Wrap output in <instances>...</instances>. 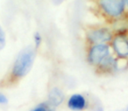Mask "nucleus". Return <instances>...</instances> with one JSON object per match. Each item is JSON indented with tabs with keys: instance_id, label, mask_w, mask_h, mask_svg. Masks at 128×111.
<instances>
[{
	"instance_id": "f257e3e1",
	"label": "nucleus",
	"mask_w": 128,
	"mask_h": 111,
	"mask_svg": "<svg viewBox=\"0 0 128 111\" xmlns=\"http://www.w3.org/2000/svg\"><path fill=\"white\" fill-rule=\"evenodd\" d=\"M99 13L106 19L117 21L127 16L124 0H94Z\"/></svg>"
},
{
	"instance_id": "f03ea898",
	"label": "nucleus",
	"mask_w": 128,
	"mask_h": 111,
	"mask_svg": "<svg viewBox=\"0 0 128 111\" xmlns=\"http://www.w3.org/2000/svg\"><path fill=\"white\" fill-rule=\"evenodd\" d=\"M35 58V52L32 47H27L17 56L11 70V76L14 80L24 78L32 67Z\"/></svg>"
},
{
	"instance_id": "7ed1b4c3",
	"label": "nucleus",
	"mask_w": 128,
	"mask_h": 111,
	"mask_svg": "<svg viewBox=\"0 0 128 111\" xmlns=\"http://www.w3.org/2000/svg\"><path fill=\"white\" fill-rule=\"evenodd\" d=\"M114 32L107 26H92L86 31L85 39L89 45L108 44L112 42Z\"/></svg>"
},
{
	"instance_id": "20e7f679",
	"label": "nucleus",
	"mask_w": 128,
	"mask_h": 111,
	"mask_svg": "<svg viewBox=\"0 0 128 111\" xmlns=\"http://www.w3.org/2000/svg\"><path fill=\"white\" fill-rule=\"evenodd\" d=\"M110 54L112 47L109 44L89 45V49L87 52V61L90 65L96 68Z\"/></svg>"
},
{
	"instance_id": "39448f33",
	"label": "nucleus",
	"mask_w": 128,
	"mask_h": 111,
	"mask_svg": "<svg viewBox=\"0 0 128 111\" xmlns=\"http://www.w3.org/2000/svg\"><path fill=\"white\" fill-rule=\"evenodd\" d=\"M128 32H114V37L110 42V47L114 54L120 59L128 58Z\"/></svg>"
},
{
	"instance_id": "423d86ee",
	"label": "nucleus",
	"mask_w": 128,
	"mask_h": 111,
	"mask_svg": "<svg viewBox=\"0 0 128 111\" xmlns=\"http://www.w3.org/2000/svg\"><path fill=\"white\" fill-rule=\"evenodd\" d=\"M67 106L73 111H82L88 108L87 99L81 94H74L68 97Z\"/></svg>"
},
{
	"instance_id": "0eeeda50",
	"label": "nucleus",
	"mask_w": 128,
	"mask_h": 111,
	"mask_svg": "<svg viewBox=\"0 0 128 111\" xmlns=\"http://www.w3.org/2000/svg\"><path fill=\"white\" fill-rule=\"evenodd\" d=\"M49 102L48 103L51 106H59L62 102L64 99V95L62 94V92L60 91L59 88H54L49 92Z\"/></svg>"
},
{
	"instance_id": "6e6552de",
	"label": "nucleus",
	"mask_w": 128,
	"mask_h": 111,
	"mask_svg": "<svg viewBox=\"0 0 128 111\" xmlns=\"http://www.w3.org/2000/svg\"><path fill=\"white\" fill-rule=\"evenodd\" d=\"M50 104L49 103H41L39 104L37 107H35L32 111H50Z\"/></svg>"
},
{
	"instance_id": "1a4fd4ad",
	"label": "nucleus",
	"mask_w": 128,
	"mask_h": 111,
	"mask_svg": "<svg viewBox=\"0 0 128 111\" xmlns=\"http://www.w3.org/2000/svg\"><path fill=\"white\" fill-rule=\"evenodd\" d=\"M6 45V34L3 31L2 27L0 26V50H2Z\"/></svg>"
},
{
	"instance_id": "9d476101",
	"label": "nucleus",
	"mask_w": 128,
	"mask_h": 111,
	"mask_svg": "<svg viewBox=\"0 0 128 111\" xmlns=\"http://www.w3.org/2000/svg\"><path fill=\"white\" fill-rule=\"evenodd\" d=\"M34 39V44H35V48L39 47L40 46L41 42H42V37L40 34V32H35Z\"/></svg>"
},
{
	"instance_id": "9b49d317",
	"label": "nucleus",
	"mask_w": 128,
	"mask_h": 111,
	"mask_svg": "<svg viewBox=\"0 0 128 111\" xmlns=\"http://www.w3.org/2000/svg\"><path fill=\"white\" fill-rule=\"evenodd\" d=\"M8 102V99L3 93H0V104H6Z\"/></svg>"
},
{
	"instance_id": "f8f14e48",
	"label": "nucleus",
	"mask_w": 128,
	"mask_h": 111,
	"mask_svg": "<svg viewBox=\"0 0 128 111\" xmlns=\"http://www.w3.org/2000/svg\"><path fill=\"white\" fill-rule=\"evenodd\" d=\"M64 1H65V0H52L53 4H55V5H59V4H62V3H63Z\"/></svg>"
},
{
	"instance_id": "ddd939ff",
	"label": "nucleus",
	"mask_w": 128,
	"mask_h": 111,
	"mask_svg": "<svg viewBox=\"0 0 128 111\" xmlns=\"http://www.w3.org/2000/svg\"><path fill=\"white\" fill-rule=\"evenodd\" d=\"M126 1V10H127V14H128V0H124Z\"/></svg>"
}]
</instances>
